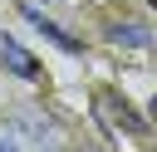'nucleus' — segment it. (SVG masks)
<instances>
[{
  "instance_id": "obj_2",
  "label": "nucleus",
  "mask_w": 157,
  "mask_h": 152,
  "mask_svg": "<svg viewBox=\"0 0 157 152\" xmlns=\"http://www.w3.org/2000/svg\"><path fill=\"white\" fill-rule=\"evenodd\" d=\"M0 69H10L15 78H39V64H34V54L29 49H20L5 29H0Z\"/></svg>"
},
{
  "instance_id": "obj_5",
  "label": "nucleus",
  "mask_w": 157,
  "mask_h": 152,
  "mask_svg": "<svg viewBox=\"0 0 157 152\" xmlns=\"http://www.w3.org/2000/svg\"><path fill=\"white\" fill-rule=\"evenodd\" d=\"M0 152H20V142L15 137H0Z\"/></svg>"
},
{
  "instance_id": "obj_1",
  "label": "nucleus",
  "mask_w": 157,
  "mask_h": 152,
  "mask_svg": "<svg viewBox=\"0 0 157 152\" xmlns=\"http://www.w3.org/2000/svg\"><path fill=\"white\" fill-rule=\"evenodd\" d=\"M10 132H15V142H25L29 152H59V147H64V127H59L44 108H15V113H10Z\"/></svg>"
},
{
  "instance_id": "obj_3",
  "label": "nucleus",
  "mask_w": 157,
  "mask_h": 152,
  "mask_svg": "<svg viewBox=\"0 0 157 152\" xmlns=\"http://www.w3.org/2000/svg\"><path fill=\"white\" fill-rule=\"evenodd\" d=\"M25 20H29L34 29H44V39H54L59 49H69V54H78V39H74L69 29H59L54 20H44V10H34V5H25Z\"/></svg>"
},
{
  "instance_id": "obj_4",
  "label": "nucleus",
  "mask_w": 157,
  "mask_h": 152,
  "mask_svg": "<svg viewBox=\"0 0 157 152\" xmlns=\"http://www.w3.org/2000/svg\"><path fill=\"white\" fill-rule=\"evenodd\" d=\"M108 39H113V44H128V49H142V44L152 39V29H147L142 20H132V25H113Z\"/></svg>"
}]
</instances>
